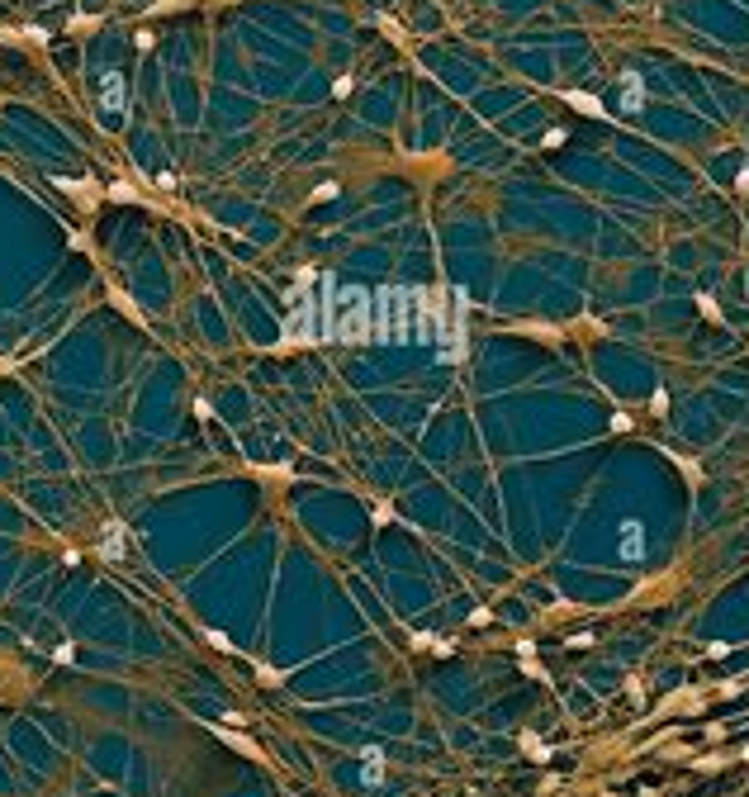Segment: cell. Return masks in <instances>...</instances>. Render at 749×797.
<instances>
[{
	"mask_svg": "<svg viewBox=\"0 0 749 797\" xmlns=\"http://www.w3.org/2000/svg\"><path fill=\"white\" fill-rule=\"evenodd\" d=\"M370 337V294L361 285H342L337 299V342H365Z\"/></svg>",
	"mask_w": 749,
	"mask_h": 797,
	"instance_id": "2",
	"label": "cell"
},
{
	"mask_svg": "<svg viewBox=\"0 0 749 797\" xmlns=\"http://www.w3.org/2000/svg\"><path fill=\"white\" fill-rule=\"evenodd\" d=\"M105 556H124V527L105 531Z\"/></svg>",
	"mask_w": 749,
	"mask_h": 797,
	"instance_id": "6",
	"label": "cell"
},
{
	"mask_svg": "<svg viewBox=\"0 0 749 797\" xmlns=\"http://www.w3.org/2000/svg\"><path fill=\"white\" fill-rule=\"evenodd\" d=\"M641 546H645L641 522H621V556H626V560H641Z\"/></svg>",
	"mask_w": 749,
	"mask_h": 797,
	"instance_id": "5",
	"label": "cell"
},
{
	"mask_svg": "<svg viewBox=\"0 0 749 797\" xmlns=\"http://www.w3.org/2000/svg\"><path fill=\"white\" fill-rule=\"evenodd\" d=\"M569 105L584 109V114H602V105H598V100H588V95H569Z\"/></svg>",
	"mask_w": 749,
	"mask_h": 797,
	"instance_id": "8",
	"label": "cell"
},
{
	"mask_svg": "<svg viewBox=\"0 0 749 797\" xmlns=\"http://www.w3.org/2000/svg\"><path fill=\"white\" fill-rule=\"evenodd\" d=\"M621 90H626V95H621V109H626V114H641V105H645L641 77H636V72H621Z\"/></svg>",
	"mask_w": 749,
	"mask_h": 797,
	"instance_id": "4",
	"label": "cell"
},
{
	"mask_svg": "<svg viewBox=\"0 0 749 797\" xmlns=\"http://www.w3.org/2000/svg\"><path fill=\"white\" fill-rule=\"evenodd\" d=\"M365 783H379V750H365Z\"/></svg>",
	"mask_w": 749,
	"mask_h": 797,
	"instance_id": "7",
	"label": "cell"
},
{
	"mask_svg": "<svg viewBox=\"0 0 749 797\" xmlns=\"http://www.w3.org/2000/svg\"><path fill=\"white\" fill-rule=\"evenodd\" d=\"M370 337L374 342H408L413 337V290L408 285H379L374 290Z\"/></svg>",
	"mask_w": 749,
	"mask_h": 797,
	"instance_id": "1",
	"label": "cell"
},
{
	"mask_svg": "<svg viewBox=\"0 0 749 797\" xmlns=\"http://www.w3.org/2000/svg\"><path fill=\"white\" fill-rule=\"evenodd\" d=\"M295 342H322V319H318V299L308 285H299L295 309H290V328H285V346Z\"/></svg>",
	"mask_w": 749,
	"mask_h": 797,
	"instance_id": "3",
	"label": "cell"
}]
</instances>
